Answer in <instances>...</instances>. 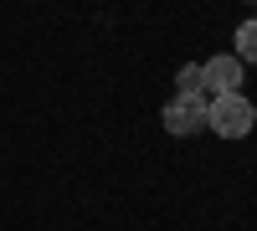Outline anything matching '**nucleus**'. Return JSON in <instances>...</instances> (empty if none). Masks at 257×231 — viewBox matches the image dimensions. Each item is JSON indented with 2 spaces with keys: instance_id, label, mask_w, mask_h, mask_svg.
Listing matches in <instances>:
<instances>
[{
  "instance_id": "f03ea898",
  "label": "nucleus",
  "mask_w": 257,
  "mask_h": 231,
  "mask_svg": "<svg viewBox=\"0 0 257 231\" xmlns=\"http://www.w3.org/2000/svg\"><path fill=\"white\" fill-rule=\"evenodd\" d=\"M160 118H165V129L175 134V139L201 134V129H206V98H180V93H175V98L165 103V113H160Z\"/></svg>"
},
{
  "instance_id": "20e7f679",
  "label": "nucleus",
  "mask_w": 257,
  "mask_h": 231,
  "mask_svg": "<svg viewBox=\"0 0 257 231\" xmlns=\"http://www.w3.org/2000/svg\"><path fill=\"white\" fill-rule=\"evenodd\" d=\"M231 57H237L242 67H247V62H257V16H247L242 26H237V52H231Z\"/></svg>"
},
{
  "instance_id": "39448f33",
  "label": "nucleus",
  "mask_w": 257,
  "mask_h": 231,
  "mask_svg": "<svg viewBox=\"0 0 257 231\" xmlns=\"http://www.w3.org/2000/svg\"><path fill=\"white\" fill-rule=\"evenodd\" d=\"M175 88H180V98H201V93H206V88H201V67H196V62H185V67H180Z\"/></svg>"
},
{
  "instance_id": "f257e3e1",
  "label": "nucleus",
  "mask_w": 257,
  "mask_h": 231,
  "mask_svg": "<svg viewBox=\"0 0 257 231\" xmlns=\"http://www.w3.org/2000/svg\"><path fill=\"white\" fill-rule=\"evenodd\" d=\"M206 129L221 134V139H247L257 129V108L242 93H226V98H211L206 103Z\"/></svg>"
},
{
  "instance_id": "7ed1b4c3",
  "label": "nucleus",
  "mask_w": 257,
  "mask_h": 231,
  "mask_svg": "<svg viewBox=\"0 0 257 231\" xmlns=\"http://www.w3.org/2000/svg\"><path fill=\"white\" fill-rule=\"evenodd\" d=\"M201 88H206V93H216V98L242 93V62L231 57V52H221V57L201 62Z\"/></svg>"
}]
</instances>
